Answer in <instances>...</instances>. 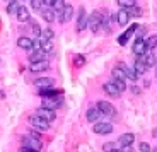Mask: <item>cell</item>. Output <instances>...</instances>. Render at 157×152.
Returning a JSON list of instances; mask_svg holds the SVG:
<instances>
[{
    "instance_id": "6da1fadb",
    "label": "cell",
    "mask_w": 157,
    "mask_h": 152,
    "mask_svg": "<svg viewBox=\"0 0 157 152\" xmlns=\"http://www.w3.org/2000/svg\"><path fill=\"white\" fill-rule=\"evenodd\" d=\"M102 14L99 10H94L92 14H90V17H89V21H87V26H89V29L92 33H98L99 29L102 27Z\"/></svg>"
},
{
    "instance_id": "7a4b0ae2",
    "label": "cell",
    "mask_w": 157,
    "mask_h": 152,
    "mask_svg": "<svg viewBox=\"0 0 157 152\" xmlns=\"http://www.w3.org/2000/svg\"><path fill=\"white\" fill-rule=\"evenodd\" d=\"M22 145H24V149H26L28 152H39V150H41V142H39L38 138H33L31 135L24 137V138H22Z\"/></svg>"
},
{
    "instance_id": "3957f363",
    "label": "cell",
    "mask_w": 157,
    "mask_h": 152,
    "mask_svg": "<svg viewBox=\"0 0 157 152\" xmlns=\"http://www.w3.org/2000/svg\"><path fill=\"white\" fill-rule=\"evenodd\" d=\"M29 123H31L34 128L41 130V132H44V130L50 128V121H46L44 118L39 116V115H33V116H29Z\"/></svg>"
},
{
    "instance_id": "277c9868",
    "label": "cell",
    "mask_w": 157,
    "mask_h": 152,
    "mask_svg": "<svg viewBox=\"0 0 157 152\" xmlns=\"http://www.w3.org/2000/svg\"><path fill=\"white\" fill-rule=\"evenodd\" d=\"M98 109L101 111L102 116H116V109L108 101H98Z\"/></svg>"
},
{
    "instance_id": "5b68a950",
    "label": "cell",
    "mask_w": 157,
    "mask_h": 152,
    "mask_svg": "<svg viewBox=\"0 0 157 152\" xmlns=\"http://www.w3.org/2000/svg\"><path fill=\"white\" fill-rule=\"evenodd\" d=\"M92 132L98 133V135H104V133H111L113 132V125L111 123H106V121H98L92 127Z\"/></svg>"
},
{
    "instance_id": "8992f818",
    "label": "cell",
    "mask_w": 157,
    "mask_h": 152,
    "mask_svg": "<svg viewBox=\"0 0 157 152\" xmlns=\"http://www.w3.org/2000/svg\"><path fill=\"white\" fill-rule=\"evenodd\" d=\"M48 67H50V63H48V60L44 58V60H38V62H31V72H44V70H48Z\"/></svg>"
},
{
    "instance_id": "52a82bcc",
    "label": "cell",
    "mask_w": 157,
    "mask_h": 152,
    "mask_svg": "<svg viewBox=\"0 0 157 152\" xmlns=\"http://www.w3.org/2000/svg\"><path fill=\"white\" fill-rule=\"evenodd\" d=\"M145 51H147L145 39H144V38H137V41L133 43V53L137 55V57H142Z\"/></svg>"
},
{
    "instance_id": "ba28073f",
    "label": "cell",
    "mask_w": 157,
    "mask_h": 152,
    "mask_svg": "<svg viewBox=\"0 0 157 152\" xmlns=\"http://www.w3.org/2000/svg\"><path fill=\"white\" fill-rule=\"evenodd\" d=\"M87 21H89V17L86 16V10H84V7L78 9V21H77V31H84L87 27Z\"/></svg>"
},
{
    "instance_id": "9c48e42d",
    "label": "cell",
    "mask_w": 157,
    "mask_h": 152,
    "mask_svg": "<svg viewBox=\"0 0 157 152\" xmlns=\"http://www.w3.org/2000/svg\"><path fill=\"white\" fill-rule=\"evenodd\" d=\"M41 16H43V19L46 21V22H51V21H55V14L56 12L53 10V9H51V5H46L44 4L43 5V9H41Z\"/></svg>"
},
{
    "instance_id": "30bf717a",
    "label": "cell",
    "mask_w": 157,
    "mask_h": 152,
    "mask_svg": "<svg viewBox=\"0 0 157 152\" xmlns=\"http://www.w3.org/2000/svg\"><path fill=\"white\" fill-rule=\"evenodd\" d=\"M72 16H74V7H72L70 4H65L63 10L60 12V19H62V22H68V21L72 19Z\"/></svg>"
},
{
    "instance_id": "8fae6325",
    "label": "cell",
    "mask_w": 157,
    "mask_h": 152,
    "mask_svg": "<svg viewBox=\"0 0 157 152\" xmlns=\"http://www.w3.org/2000/svg\"><path fill=\"white\" fill-rule=\"evenodd\" d=\"M17 46L22 48V50H33L34 48V41L31 38H26V36H21L17 39Z\"/></svg>"
},
{
    "instance_id": "7c38bea8",
    "label": "cell",
    "mask_w": 157,
    "mask_h": 152,
    "mask_svg": "<svg viewBox=\"0 0 157 152\" xmlns=\"http://www.w3.org/2000/svg\"><path fill=\"white\" fill-rule=\"evenodd\" d=\"M137 27H138V24H133V26H130L128 29H126V31L123 33V34L120 36V38H118V43H120V45H126V41H128V38H130L132 34H133L135 31H137Z\"/></svg>"
},
{
    "instance_id": "4fadbf2b",
    "label": "cell",
    "mask_w": 157,
    "mask_h": 152,
    "mask_svg": "<svg viewBox=\"0 0 157 152\" xmlns=\"http://www.w3.org/2000/svg\"><path fill=\"white\" fill-rule=\"evenodd\" d=\"M86 116H87V121H90V123H98L99 118H101L102 115H101V111H99L98 108H90V109H87Z\"/></svg>"
},
{
    "instance_id": "5bb4252c",
    "label": "cell",
    "mask_w": 157,
    "mask_h": 152,
    "mask_svg": "<svg viewBox=\"0 0 157 152\" xmlns=\"http://www.w3.org/2000/svg\"><path fill=\"white\" fill-rule=\"evenodd\" d=\"M130 21V14L126 9H120V12L116 14V22L120 24V26H126Z\"/></svg>"
},
{
    "instance_id": "9a60e30c",
    "label": "cell",
    "mask_w": 157,
    "mask_h": 152,
    "mask_svg": "<svg viewBox=\"0 0 157 152\" xmlns=\"http://www.w3.org/2000/svg\"><path fill=\"white\" fill-rule=\"evenodd\" d=\"M60 106H62V101H60V99H53V98H44L43 99V108H46V109H53V111H55Z\"/></svg>"
},
{
    "instance_id": "2e32d148",
    "label": "cell",
    "mask_w": 157,
    "mask_h": 152,
    "mask_svg": "<svg viewBox=\"0 0 157 152\" xmlns=\"http://www.w3.org/2000/svg\"><path fill=\"white\" fill-rule=\"evenodd\" d=\"M133 70L137 72V75H142V74H145L149 68H147V65H145V62H144V58L142 57H138L137 60H135V63H133Z\"/></svg>"
},
{
    "instance_id": "e0dca14e",
    "label": "cell",
    "mask_w": 157,
    "mask_h": 152,
    "mask_svg": "<svg viewBox=\"0 0 157 152\" xmlns=\"http://www.w3.org/2000/svg\"><path fill=\"white\" fill-rule=\"evenodd\" d=\"M29 19H31V14H29L28 7L21 5L19 10H17V21H19V22H28Z\"/></svg>"
},
{
    "instance_id": "ac0fdd59",
    "label": "cell",
    "mask_w": 157,
    "mask_h": 152,
    "mask_svg": "<svg viewBox=\"0 0 157 152\" xmlns=\"http://www.w3.org/2000/svg\"><path fill=\"white\" fill-rule=\"evenodd\" d=\"M38 115H39L41 118H44L46 121H53V120L56 118V113H55V111H53V109H46V108H41V109L38 111Z\"/></svg>"
},
{
    "instance_id": "d6986e66",
    "label": "cell",
    "mask_w": 157,
    "mask_h": 152,
    "mask_svg": "<svg viewBox=\"0 0 157 152\" xmlns=\"http://www.w3.org/2000/svg\"><path fill=\"white\" fill-rule=\"evenodd\" d=\"M102 89H104V92L106 94H109L111 98H116V96H120V91L116 89V86H114L113 82H106V84H104V86H102Z\"/></svg>"
},
{
    "instance_id": "ffe728a7",
    "label": "cell",
    "mask_w": 157,
    "mask_h": 152,
    "mask_svg": "<svg viewBox=\"0 0 157 152\" xmlns=\"http://www.w3.org/2000/svg\"><path fill=\"white\" fill-rule=\"evenodd\" d=\"M142 58H144V62H145L147 68H152L154 65H155V55L152 53V51H145V53L142 55Z\"/></svg>"
},
{
    "instance_id": "44dd1931",
    "label": "cell",
    "mask_w": 157,
    "mask_h": 152,
    "mask_svg": "<svg viewBox=\"0 0 157 152\" xmlns=\"http://www.w3.org/2000/svg\"><path fill=\"white\" fill-rule=\"evenodd\" d=\"M135 142V135L133 133H123V135H120V145H133Z\"/></svg>"
},
{
    "instance_id": "7402d4cb",
    "label": "cell",
    "mask_w": 157,
    "mask_h": 152,
    "mask_svg": "<svg viewBox=\"0 0 157 152\" xmlns=\"http://www.w3.org/2000/svg\"><path fill=\"white\" fill-rule=\"evenodd\" d=\"M120 65H121V68L125 70V75H126V79H130V80H137V79H138L137 72H135L133 68H128V67H126L125 63H120Z\"/></svg>"
},
{
    "instance_id": "603a6c76",
    "label": "cell",
    "mask_w": 157,
    "mask_h": 152,
    "mask_svg": "<svg viewBox=\"0 0 157 152\" xmlns=\"http://www.w3.org/2000/svg\"><path fill=\"white\" fill-rule=\"evenodd\" d=\"M36 86L41 87V89H44V87H51V86H53V79L41 77V79H38V80H36Z\"/></svg>"
},
{
    "instance_id": "cb8c5ba5",
    "label": "cell",
    "mask_w": 157,
    "mask_h": 152,
    "mask_svg": "<svg viewBox=\"0 0 157 152\" xmlns=\"http://www.w3.org/2000/svg\"><path fill=\"white\" fill-rule=\"evenodd\" d=\"M63 7H65V0H53L51 2V9L55 12H58V14L63 10Z\"/></svg>"
},
{
    "instance_id": "d4e9b609",
    "label": "cell",
    "mask_w": 157,
    "mask_h": 152,
    "mask_svg": "<svg viewBox=\"0 0 157 152\" xmlns=\"http://www.w3.org/2000/svg\"><path fill=\"white\" fill-rule=\"evenodd\" d=\"M145 45H147V50H150V51H152L154 48H157V34H152L150 38H147Z\"/></svg>"
},
{
    "instance_id": "484cf974",
    "label": "cell",
    "mask_w": 157,
    "mask_h": 152,
    "mask_svg": "<svg viewBox=\"0 0 157 152\" xmlns=\"http://www.w3.org/2000/svg\"><path fill=\"white\" fill-rule=\"evenodd\" d=\"M113 77H114V79H126L125 70L121 68V65H116V67L113 68Z\"/></svg>"
},
{
    "instance_id": "4316f807",
    "label": "cell",
    "mask_w": 157,
    "mask_h": 152,
    "mask_svg": "<svg viewBox=\"0 0 157 152\" xmlns=\"http://www.w3.org/2000/svg\"><path fill=\"white\" fill-rule=\"evenodd\" d=\"M19 7H21V5L17 4L16 0H10V2H9V5H7V14H17Z\"/></svg>"
},
{
    "instance_id": "83f0119b",
    "label": "cell",
    "mask_w": 157,
    "mask_h": 152,
    "mask_svg": "<svg viewBox=\"0 0 157 152\" xmlns=\"http://www.w3.org/2000/svg\"><path fill=\"white\" fill-rule=\"evenodd\" d=\"M29 60L31 62H38V60H44V51L43 50H36L34 53L29 57Z\"/></svg>"
},
{
    "instance_id": "f1b7e54d",
    "label": "cell",
    "mask_w": 157,
    "mask_h": 152,
    "mask_svg": "<svg viewBox=\"0 0 157 152\" xmlns=\"http://www.w3.org/2000/svg\"><path fill=\"white\" fill-rule=\"evenodd\" d=\"M113 84L116 86V89L120 91V92H123V91H126V84H125V79H114Z\"/></svg>"
},
{
    "instance_id": "f546056e",
    "label": "cell",
    "mask_w": 157,
    "mask_h": 152,
    "mask_svg": "<svg viewBox=\"0 0 157 152\" xmlns=\"http://www.w3.org/2000/svg\"><path fill=\"white\" fill-rule=\"evenodd\" d=\"M118 4H120V7L123 9H130L135 5V0H118Z\"/></svg>"
},
{
    "instance_id": "4dcf8cb0",
    "label": "cell",
    "mask_w": 157,
    "mask_h": 152,
    "mask_svg": "<svg viewBox=\"0 0 157 152\" xmlns=\"http://www.w3.org/2000/svg\"><path fill=\"white\" fill-rule=\"evenodd\" d=\"M43 5H44V0H31V7L34 10H41Z\"/></svg>"
},
{
    "instance_id": "1f68e13d",
    "label": "cell",
    "mask_w": 157,
    "mask_h": 152,
    "mask_svg": "<svg viewBox=\"0 0 157 152\" xmlns=\"http://www.w3.org/2000/svg\"><path fill=\"white\" fill-rule=\"evenodd\" d=\"M102 149H104V152L116 150V149H118V144H116V142H108V144H104V145H102Z\"/></svg>"
},
{
    "instance_id": "d6a6232c",
    "label": "cell",
    "mask_w": 157,
    "mask_h": 152,
    "mask_svg": "<svg viewBox=\"0 0 157 152\" xmlns=\"http://www.w3.org/2000/svg\"><path fill=\"white\" fill-rule=\"evenodd\" d=\"M74 62H75V65H84V63H86V58H84V55H75L74 57Z\"/></svg>"
},
{
    "instance_id": "836d02e7",
    "label": "cell",
    "mask_w": 157,
    "mask_h": 152,
    "mask_svg": "<svg viewBox=\"0 0 157 152\" xmlns=\"http://www.w3.org/2000/svg\"><path fill=\"white\" fill-rule=\"evenodd\" d=\"M41 36L46 38V39H51L53 38V31H51V29H44V31H41Z\"/></svg>"
},
{
    "instance_id": "e575fe53",
    "label": "cell",
    "mask_w": 157,
    "mask_h": 152,
    "mask_svg": "<svg viewBox=\"0 0 157 152\" xmlns=\"http://www.w3.org/2000/svg\"><path fill=\"white\" fill-rule=\"evenodd\" d=\"M138 149H140V152H150V145L147 144V142H142V144L138 145Z\"/></svg>"
},
{
    "instance_id": "d590c367",
    "label": "cell",
    "mask_w": 157,
    "mask_h": 152,
    "mask_svg": "<svg viewBox=\"0 0 157 152\" xmlns=\"http://www.w3.org/2000/svg\"><path fill=\"white\" fill-rule=\"evenodd\" d=\"M33 33H34V34L38 36V38H39V36H41V27H39V26H38V24H36V22L33 24Z\"/></svg>"
},
{
    "instance_id": "8d00e7d4",
    "label": "cell",
    "mask_w": 157,
    "mask_h": 152,
    "mask_svg": "<svg viewBox=\"0 0 157 152\" xmlns=\"http://www.w3.org/2000/svg\"><path fill=\"white\" fill-rule=\"evenodd\" d=\"M121 152H133V149H132V145H123Z\"/></svg>"
},
{
    "instance_id": "74e56055",
    "label": "cell",
    "mask_w": 157,
    "mask_h": 152,
    "mask_svg": "<svg viewBox=\"0 0 157 152\" xmlns=\"http://www.w3.org/2000/svg\"><path fill=\"white\" fill-rule=\"evenodd\" d=\"M29 135H31L33 138H38V140H39V133H38V132H34V130H33V132L29 133Z\"/></svg>"
},
{
    "instance_id": "f35d334b",
    "label": "cell",
    "mask_w": 157,
    "mask_h": 152,
    "mask_svg": "<svg viewBox=\"0 0 157 152\" xmlns=\"http://www.w3.org/2000/svg\"><path fill=\"white\" fill-rule=\"evenodd\" d=\"M51 2H53V0H44V4L46 5H51Z\"/></svg>"
},
{
    "instance_id": "ab89813d",
    "label": "cell",
    "mask_w": 157,
    "mask_h": 152,
    "mask_svg": "<svg viewBox=\"0 0 157 152\" xmlns=\"http://www.w3.org/2000/svg\"><path fill=\"white\" fill-rule=\"evenodd\" d=\"M111 152H121V150H120V149H116V150H111Z\"/></svg>"
},
{
    "instance_id": "60d3db41",
    "label": "cell",
    "mask_w": 157,
    "mask_h": 152,
    "mask_svg": "<svg viewBox=\"0 0 157 152\" xmlns=\"http://www.w3.org/2000/svg\"><path fill=\"white\" fill-rule=\"evenodd\" d=\"M22 152H28V150H26V149H22Z\"/></svg>"
},
{
    "instance_id": "b9f144b4",
    "label": "cell",
    "mask_w": 157,
    "mask_h": 152,
    "mask_svg": "<svg viewBox=\"0 0 157 152\" xmlns=\"http://www.w3.org/2000/svg\"><path fill=\"white\" fill-rule=\"evenodd\" d=\"M7 2H10V0H7Z\"/></svg>"
},
{
    "instance_id": "7bdbcfd3",
    "label": "cell",
    "mask_w": 157,
    "mask_h": 152,
    "mask_svg": "<svg viewBox=\"0 0 157 152\" xmlns=\"http://www.w3.org/2000/svg\"><path fill=\"white\" fill-rule=\"evenodd\" d=\"M22 2H24V0H22Z\"/></svg>"
}]
</instances>
